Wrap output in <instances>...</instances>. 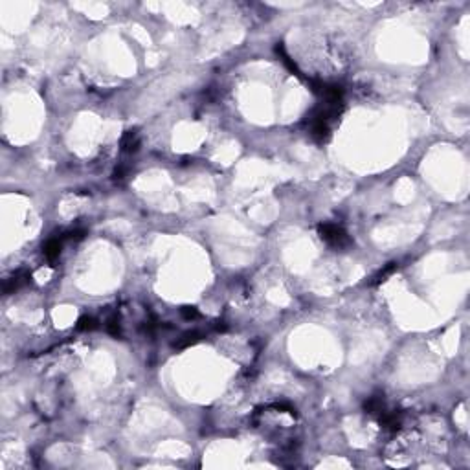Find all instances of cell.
Wrapping results in <instances>:
<instances>
[{
    "label": "cell",
    "instance_id": "3957f363",
    "mask_svg": "<svg viewBox=\"0 0 470 470\" xmlns=\"http://www.w3.org/2000/svg\"><path fill=\"white\" fill-rule=\"evenodd\" d=\"M140 145V136H138L136 130H127L121 138V151L125 153H134Z\"/></svg>",
    "mask_w": 470,
    "mask_h": 470
},
{
    "label": "cell",
    "instance_id": "277c9868",
    "mask_svg": "<svg viewBox=\"0 0 470 470\" xmlns=\"http://www.w3.org/2000/svg\"><path fill=\"white\" fill-rule=\"evenodd\" d=\"M366 412L371 415H377V414H384V399L380 395H375V397H369L368 401H366Z\"/></svg>",
    "mask_w": 470,
    "mask_h": 470
},
{
    "label": "cell",
    "instance_id": "ba28073f",
    "mask_svg": "<svg viewBox=\"0 0 470 470\" xmlns=\"http://www.w3.org/2000/svg\"><path fill=\"white\" fill-rule=\"evenodd\" d=\"M182 312H184L187 318H197L198 316V312L195 311V309H189V307H184V309H182Z\"/></svg>",
    "mask_w": 470,
    "mask_h": 470
},
{
    "label": "cell",
    "instance_id": "8992f818",
    "mask_svg": "<svg viewBox=\"0 0 470 470\" xmlns=\"http://www.w3.org/2000/svg\"><path fill=\"white\" fill-rule=\"evenodd\" d=\"M395 270H397V263H390L388 266H384V268H382V270H380V272L373 278V285L382 283V281H384L388 276H391V274L395 272Z\"/></svg>",
    "mask_w": 470,
    "mask_h": 470
},
{
    "label": "cell",
    "instance_id": "6da1fadb",
    "mask_svg": "<svg viewBox=\"0 0 470 470\" xmlns=\"http://www.w3.org/2000/svg\"><path fill=\"white\" fill-rule=\"evenodd\" d=\"M318 232H320V237H322L331 248H346V246L351 244V239H349V235L346 233V230L340 228L338 224H331V222L320 224Z\"/></svg>",
    "mask_w": 470,
    "mask_h": 470
},
{
    "label": "cell",
    "instance_id": "52a82bcc",
    "mask_svg": "<svg viewBox=\"0 0 470 470\" xmlns=\"http://www.w3.org/2000/svg\"><path fill=\"white\" fill-rule=\"evenodd\" d=\"M77 329H79V331H94V329H97V320L96 318H92V316L79 318Z\"/></svg>",
    "mask_w": 470,
    "mask_h": 470
},
{
    "label": "cell",
    "instance_id": "7a4b0ae2",
    "mask_svg": "<svg viewBox=\"0 0 470 470\" xmlns=\"http://www.w3.org/2000/svg\"><path fill=\"white\" fill-rule=\"evenodd\" d=\"M62 237H53L44 244V257L48 261H55L62 250Z\"/></svg>",
    "mask_w": 470,
    "mask_h": 470
},
{
    "label": "cell",
    "instance_id": "5b68a950",
    "mask_svg": "<svg viewBox=\"0 0 470 470\" xmlns=\"http://www.w3.org/2000/svg\"><path fill=\"white\" fill-rule=\"evenodd\" d=\"M26 279H28V274L17 272L13 278L6 279V283H4V292H13V290H17L18 287H22V285L26 283Z\"/></svg>",
    "mask_w": 470,
    "mask_h": 470
}]
</instances>
